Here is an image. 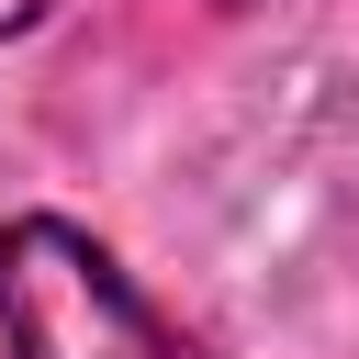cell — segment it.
I'll return each instance as SVG.
<instances>
[{
    "instance_id": "1",
    "label": "cell",
    "mask_w": 359,
    "mask_h": 359,
    "mask_svg": "<svg viewBox=\"0 0 359 359\" xmlns=\"http://www.w3.org/2000/svg\"><path fill=\"white\" fill-rule=\"evenodd\" d=\"M0 337L11 359H202L157 303L56 213L0 224Z\"/></svg>"
},
{
    "instance_id": "2",
    "label": "cell",
    "mask_w": 359,
    "mask_h": 359,
    "mask_svg": "<svg viewBox=\"0 0 359 359\" xmlns=\"http://www.w3.org/2000/svg\"><path fill=\"white\" fill-rule=\"evenodd\" d=\"M56 0H0V34H22V22H45Z\"/></svg>"
}]
</instances>
